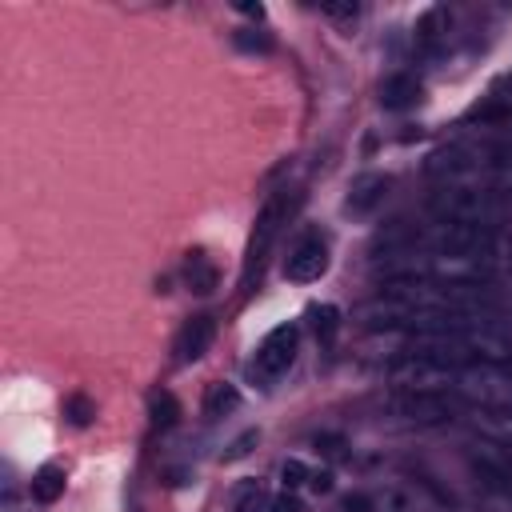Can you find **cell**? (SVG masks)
I'll use <instances>...</instances> for the list:
<instances>
[{
  "instance_id": "14",
  "label": "cell",
  "mask_w": 512,
  "mask_h": 512,
  "mask_svg": "<svg viewBox=\"0 0 512 512\" xmlns=\"http://www.w3.org/2000/svg\"><path fill=\"white\" fill-rule=\"evenodd\" d=\"M312 328H316V340L328 348V344L336 340V328H340V308H336V304L312 308Z\"/></svg>"
},
{
  "instance_id": "18",
  "label": "cell",
  "mask_w": 512,
  "mask_h": 512,
  "mask_svg": "<svg viewBox=\"0 0 512 512\" xmlns=\"http://www.w3.org/2000/svg\"><path fill=\"white\" fill-rule=\"evenodd\" d=\"M256 440H260V432H256V428L240 432V436H236V440H232V444L224 448V456H220V460H224V464H232V460H244V456H248V452L256 448Z\"/></svg>"
},
{
  "instance_id": "4",
  "label": "cell",
  "mask_w": 512,
  "mask_h": 512,
  "mask_svg": "<svg viewBox=\"0 0 512 512\" xmlns=\"http://www.w3.org/2000/svg\"><path fill=\"white\" fill-rule=\"evenodd\" d=\"M392 412H400L404 420H416V424H444V420H452L456 400L444 388H420V392H400L392 400Z\"/></svg>"
},
{
  "instance_id": "23",
  "label": "cell",
  "mask_w": 512,
  "mask_h": 512,
  "mask_svg": "<svg viewBox=\"0 0 512 512\" xmlns=\"http://www.w3.org/2000/svg\"><path fill=\"white\" fill-rule=\"evenodd\" d=\"M344 512H376V504H372V496H364V492H352V496L344 500Z\"/></svg>"
},
{
  "instance_id": "12",
  "label": "cell",
  "mask_w": 512,
  "mask_h": 512,
  "mask_svg": "<svg viewBox=\"0 0 512 512\" xmlns=\"http://www.w3.org/2000/svg\"><path fill=\"white\" fill-rule=\"evenodd\" d=\"M444 32H448V8H428V12H420V20H416V40H420L424 48H432Z\"/></svg>"
},
{
  "instance_id": "8",
  "label": "cell",
  "mask_w": 512,
  "mask_h": 512,
  "mask_svg": "<svg viewBox=\"0 0 512 512\" xmlns=\"http://www.w3.org/2000/svg\"><path fill=\"white\" fill-rule=\"evenodd\" d=\"M416 100H420V80L408 76V72H396V76H388V80L380 84V104L392 108V112L412 108Z\"/></svg>"
},
{
  "instance_id": "6",
  "label": "cell",
  "mask_w": 512,
  "mask_h": 512,
  "mask_svg": "<svg viewBox=\"0 0 512 512\" xmlns=\"http://www.w3.org/2000/svg\"><path fill=\"white\" fill-rule=\"evenodd\" d=\"M212 340H216V320H212L208 312L188 316V320H184V328L176 332V360H180V364L200 360V356L208 352V344H212Z\"/></svg>"
},
{
  "instance_id": "2",
  "label": "cell",
  "mask_w": 512,
  "mask_h": 512,
  "mask_svg": "<svg viewBox=\"0 0 512 512\" xmlns=\"http://www.w3.org/2000/svg\"><path fill=\"white\" fill-rule=\"evenodd\" d=\"M456 368L432 360V356H420V352H404L388 364V380L400 388V392H420V388H440L452 380Z\"/></svg>"
},
{
  "instance_id": "21",
  "label": "cell",
  "mask_w": 512,
  "mask_h": 512,
  "mask_svg": "<svg viewBox=\"0 0 512 512\" xmlns=\"http://www.w3.org/2000/svg\"><path fill=\"white\" fill-rule=\"evenodd\" d=\"M268 512H304V504L296 500V492H280V496L268 504Z\"/></svg>"
},
{
  "instance_id": "15",
  "label": "cell",
  "mask_w": 512,
  "mask_h": 512,
  "mask_svg": "<svg viewBox=\"0 0 512 512\" xmlns=\"http://www.w3.org/2000/svg\"><path fill=\"white\" fill-rule=\"evenodd\" d=\"M232 512H264V484L260 480H244L232 492Z\"/></svg>"
},
{
  "instance_id": "11",
  "label": "cell",
  "mask_w": 512,
  "mask_h": 512,
  "mask_svg": "<svg viewBox=\"0 0 512 512\" xmlns=\"http://www.w3.org/2000/svg\"><path fill=\"white\" fill-rule=\"evenodd\" d=\"M236 408H240V388L236 384H224V380L208 384V392H204V416L208 420H220V416H228Z\"/></svg>"
},
{
  "instance_id": "16",
  "label": "cell",
  "mask_w": 512,
  "mask_h": 512,
  "mask_svg": "<svg viewBox=\"0 0 512 512\" xmlns=\"http://www.w3.org/2000/svg\"><path fill=\"white\" fill-rule=\"evenodd\" d=\"M64 416H68V424L88 428V424H92V416H96V400H92V396H84V392H72V396L64 400Z\"/></svg>"
},
{
  "instance_id": "24",
  "label": "cell",
  "mask_w": 512,
  "mask_h": 512,
  "mask_svg": "<svg viewBox=\"0 0 512 512\" xmlns=\"http://www.w3.org/2000/svg\"><path fill=\"white\" fill-rule=\"evenodd\" d=\"M308 484H312V492H332V472H328V468H324V472H312Z\"/></svg>"
},
{
  "instance_id": "9",
  "label": "cell",
  "mask_w": 512,
  "mask_h": 512,
  "mask_svg": "<svg viewBox=\"0 0 512 512\" xmlns=\"http://www.w3.org/2000/svg\"><path fill=\"white\" fill-rule=\"evenodd\" d=\"M184 284H188L196 296H212L216 284H220L216 264H212L204 252H188V260H184Z\"/></svg>"
},
{
  "instance_id": "22",
  "label": "cell",
  "mask_w": 512,
  "mask_h": 512,
  "mask_svg": "<svg viewBox=\"0 0 512 512\" xmlns=\"http://www.w3.org/2000/svg\"><path fill=\"white\" fill-rule=\"evenodd\" d=\"M320 12L332 16V20H352L360 8H356V4H320Z\"/></svg>"
},
{
  "instance_id": "13",
  "label": "cell",
  "mask_w": 512,
  "mask_h": 512,
  "mask_svg": "<svg viewBox=\"0 0 512 512\" xmlns=\"http://www.w3.org/2000/svg\"><path fill=\"white\" fill-rule=\"evenodd\" d=\"M148 416H152L156 428H172V424L180 420V400L160 388V392H152V400H148Z\"/></svg>"
},
{
  "instance_id": "25",
  "label": "cell",
  "mask_w": 512,
  "mask_h": 512,
  "mask_svg": "<svg viewBox=\"0 0 512 512\" xmlns=\"http://www.w3.org/2000/svg\"><path fill=\"white\" fill-rule=\"evenodd\" d=\"M236 12H244V16H256V20H260V16H264V4H252V0H240V4H236Z\"/></svg>"
},
{
  "instance_id": "7",
  "label": "cell",
  "mask_w": 512,
  "mask_h": 512,
  "mask_svg": "<svg viewBox=\"0 0 512 512\" xmlns=\"http://www.w3.org/2000/svg\"><path fill=\"white\" fill-rule=\"evenodd\" d=\"M388 188H392V176H380V172H364V176H356V180H352L344 208H348V212H356V216H364V212H372L376 204H384Z\"/></svg>"
},
{
  "instance_id": "20",
  "label": "cell",
  "mask_w": 512,
  "mask_h": 512,
  "mask_svg": "<svg viewBox=\"0 0 512 512\" xmlns=\"http://www.w3.org/2000/svg\"><path fill=\"white\" fill-rule=\"evenodd\" d=\"M312 444H316V452H324L328 460H340V456H344V436H336V432H320Z\"/></svg>"
},
{
  "instance_id": "5",
  "label": "cell",
  "mask_w": 512,
  "mask_h": 512,
  "mask_svg": "<svg viewBox=\"0 0 512 512\" xmlns=\"http://www.w3.org/2000/svg\"><path fill=\"white\" fill-rule=\"evenodd\" d=\"M324 272H328V244H324L320 236H304V240L288 252V260H284V276L296 280V284H312V280H320Z\"/></svg>"
},
{
  "instance_id": "3",
  "label": "cell",
  "mask_w": 512,
  "mask_h": 512,
  "mask_svg": "<svg viewBox=\"0 0 512 512\" xmlns=\"http://www.w3.org/2000/svg\"><path fill=\"white\" fill-rule=\"evenodd\" d=\"M296 348H300V328H296V324H276V328L256 344V360H252L256 376L272 380V376L288 372L292 360H296Z\"/></svg>"
},
{
  "instance_id": "1",
  "label": "cell",
  "mask_w": 512,
  "mask_h": 512,
  "mask_svg": "<svg viewBox=\"0 0 512 512\" xmlns=\"http://www.w3.org/2000/svg\"><path fill=\"white\" fill-rule=\"evenodd\" d=\"M296 200H300V196H292L288 188H280V192H272V196L264 200V208H260V216H256V228H252V240H248V252H244V268H240V288H244V292H252V284L260 280L264 260H268V252H272L280 228L288 224Z\"/></svg>"
},
{
  "instance_id": "19",
  "label": "cell",
  "mask_w": 512,
  "mask_h": 512,
  "mask_svg": "<svg viewBox=\"0 0 512 512\" xmlns=\"http://www.w3.org/2000/svg\"><path fill=\"white\" fill-rule=\"evenodd\" d=\"M232 40H236V48H244V52H272V36H268V32H256V28H244V32H236Z\"/></svg>"
},
{
  "instance_id": "10",
  "label": "cell",
  "mask_w": 512,
  "mask_h": 512,
  "mask_svg": "<svg viewBox=\"0 0 512 512\" xmlns=\"http://www.w3.org/2000/svg\"><path fill=\"white\" fill-rule=\"evenodd\" d=\"M64 496V468L60 464H44L32 472V500L36 504H56Z\"/></svg>"
},
{
  "instance_id": "17",
  "label": "cell",
  "mask_w": 512,
  "mask_h": 512,
  "mask_svg": "<svg viewBox=\"0 0 512 512\" xmlns=\"http://www.w3.org/2000/svg\"><path fill=\"white\" fill-rule=\"evenodd\" d=\"M280 480H284V492H296L300 484L312 480V472H308L304 460H284V464H280Z\"/></svg>"
}]
</instances>
